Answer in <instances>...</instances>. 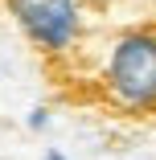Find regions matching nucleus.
Returning a JSON list of instances; mask_svg holds the SVG:
<instances>
[{
	"mask_svg": "<svg viewBox=\"0 0 156 160\" xmlns=\"http://www.w3.org/2000/svg\"><path fill=\"white\" fill-rule=\"evenodd\" d=\"M8 12L17 17L21 33L41 53H70L82 33L78 0H8Z\"/></svg>",
	"mask_w": 156,
	"mask_h": 160,
	"instance_id": "f03ea898",
	"label": "nucleus"
},
{
	"mask_svg": "<svg viewBox=\"0 0 156 160\" xmlns=\"http://www.w3.org/2000/svg\"><path fill=\"white\" fill-rule=\"evenodd\" d=\"M103 86L111 103L128 115H152L156 111V33L132 29L115 37L103 62Z\"/></svg>",
	"mask_w": 156,
	"mask_h": 160,
	"instance_id": "f257e3e1",
	"label": "nucleus"
},
{
	"mask_svg": "<svg viewBox=\"0 0 156 160\" xmlns=\"http://www.w3.org/2000/svg\"><path fill=\"white\" fill-rule=\"evenodd\" d=\"M45 123H49V111H45V107H37L33 115H29V127H33V132H41Z\"/></svg>",
	"mask_w": 156,
	"mask_h": 160,
	"instance_id": "7ed1b4c3",
	"label": "nucleus"
},
{
	"mask_svg": "<svg viewBox=\"0 0 156 160\" xmlns=\"http://www.w3.org/2000/svg\"><path fill=\"white\" fill-rule=\"evenodd\" d=\"M41 160H70V156H66V152H58V148H49V152H45Z\"/></svg>",
	"mask_w": 156,
	"mask_h": 160,
	"instance_id": "20e7f679",
	"label": "nucleus"
}]
</instances>
